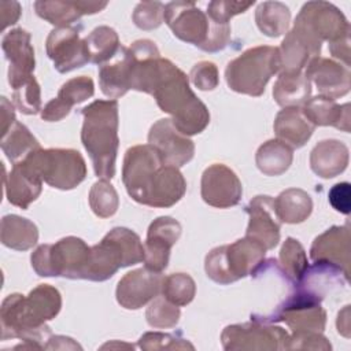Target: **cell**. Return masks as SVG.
Here are the masks:
<instances>
[{"instance_id":"6da1fadb","label":"cell","mask_w":351,"mask_h":351,"mask_svg":"<svg viewBox=\"0 0 351 351\" xmlns=\"http://www.w3.org/2000/svg\"><path fill=\"white\" fill-rule=\"evenodd\" d=\"M122 182L134 202L149 207H171L186 191V181L178 167L165 163L151 144L126 151Z\"/></svg>"},{"instance_id":"7a4b0ae2","label":"cell","mask_w":351,"mask_h":351,"mask_svg":"<svg viewBox=\"0 0 351 351\" xmlns=\"http://www.w3.org/2000/svg\"><path fill=\"white\" fill-rule=\"evenodd\" d=\"M60 307V292L48 284L37 285L27 296L8 295L0 310L1 339L18 337L26 343L22 348H45L44 341L51 337L45 322L55 318Z\"/></svg>"},{"instance_id":"3957f363","label":"cell","mask_w":351,"mask_h":351,"mask_svg":"<svg viewBox=\"0 0 351 351\" xmlns=\"http://www.w3.org/2000/svg\"><path fill=\"white\" fill-rule=\"evenodd\" d=\"M151 95L159 108L171 115L173 125L182 134H199L207 128L210 112L206 104L189 88L185 73L169 59L162 58Z\"/></svg>"},{"instance_id":"277c9868","label":"cell","mask_w":351,"mask_h":351,"mask_svg":"<svg viewBox=\"0 0 351 351\" xmlns=\"http://www.w3.org/2000/svg\"><path fill=\"white\" fill-rule=\"evenodd\" d=\"M81 141L89 154L95 174L104 180L115 176L118 154V101L95 100L82 108Z\"/></svg>"},{"instance_id":"5b68a950","label":"cell","mask_w":351,"mask_h":351,"mask_svg":"<svg viewBox=\"0 0 351 351\" xmlns=\"http://www.w3.org/2000/svg\"><path fill=\"white\" fill-rule=\"evenodd\" d=\"M163 19L176 37L207 52L223 49L230 38L229 23L218 25L213 22L207 14L191 1L166 4Z\"/></svg>"},{"instance_id":"8992f818","label":"cell","mask_w":351,"mask_h":351,"mask_svg":"<svg viewBox=\"0 0 351 351\" xmlns=\"http://www.w3.org/2000/svg\"><path fill=\"white\" fill-rule=\"evenodd\" d=\"M144 261V245L140 237L128 228L111 229L99 244L90 247L85 280L106 281L118 269Z\"/></svg>"},{"instance_id":"52a82bcc","label":"cell","mask_w":351,"mask_h":351,"mask_svg":"<svg viewBox=\"0 0 351 351\" xmlns=\"http://www.w3.org/2000/svg\"><path fill=\"white\" fill-rule=\"evenodd\" d=\"M18 163L49 186L62 191L75 188L86 177L82 155L70 148H38Z\"/></svg>"},{"instance_id":"ba28073f","label":"cell","mask_w":351,"mask_h":351,"mask_svg":"<svg viewBox=\"0 0 351 351\" xmlns=\"http://www.w3.org/2000/svg\"><path fill=\"white\" fill-rule=\"evenodd\" d=\"M280 69L278 48L259 45L230 60L225 70V78L232 90L256 97L265 92L266 84Z\"/></svg>"},{"instance_id":"9c48e42d","label":"cell","mask_w":351,"mask_h":351,"mask_svg":"<svg viewBox=\"0 0 351 351\" xmlns=\"http://www.w3.org/2000/svg\"><path fill=\"white\" fill-rule=\"evenodd\" d=\"M266 248L244 237L232 244L211 250L204 261L207 276L218 284H230L245 276L256 274L262 267Z\"/></svg>"},{"instance_id":"30bf717a","label":"cell","mask_w":351,"mask_h":351,"mask_svg":"<svg viewBox=\"0 0 351 351\" xmlns=\"http://www.w3.org/2000/svg\"><path fill=\"white\" fill-rule=\"evenodd\" d=\"M90 247L81 239L67 236L55 244L38 245L32 256V267L41 277L62 276L66 278L86 277Z\"/></svg>"},{"instance_id":"8fae6325","label":"cell","mask_w":351,"mask_h":351,"mask_svg":"<svg viewBox=\"0 0 351 351\" xmlns=\"http://www.w3.org/2000/svg\"><path fill=\"white\" fill-rule=\"evenodd\" d=\"M289 335L280 326L251 324L229 325L221 335L225 350H288Z\"/></svg>"},{"instance_id":"7c38bea8","label":"cell","mask_w":351,"mask_h":351,"mask_svg":"<svg viewBox=\"0 0 351 351\" xmlns=\"http://www.w3.org/2000/svg\"><path fill=\"white\" fill-rule=\"evenodd\" d=\"M295 23L304 27L321 43H333L350 34V23L344 14L328 1L306 3L298 14Z\"/></svg>"},{"instance_id":"4fadbf2b","label":"cell","mask_w":351,"mask_h":351,"mask_svg":"<svg viewBox=\"0 0 351 351\" xmlns=\"http://www.w3.org/2000/svg\"><path fill=\"white\" fill-rule=\"evenodd\" d=\"M47 55L59 73H69L89 62L85 40L73 26L55 27L47 37Z\"/></svg>"},{"instance_id":"5bb4252c","label":"cell","mask_w":351,"mask_h":351,"mask_svg":"<svg viewBox=\"0 0 351 351\" xmlns=\"http://www.w3.org/2000/svg\"><path fill=\"white\" fill-rule=\"evenodd\" d=\"M202 199L213 207L228 208L239 204L243 186L236 173L222 163L208 166L202 176Z\"/></svg>"},{"instance_id":"9a60e30c","label":"cell","mask_w":351,"mask_h":351,"mask_svg":"<svg viewBox=\"0 0 351 351\" xmlns=\"http://www.w3.org/2000/svg\"><path fill=\"white\" fill-rule=\"evenodd\" d=\"M148 144L158 151L165 163L176 167L186 165L195 155L193 141L178 132L169 118L159 119L151 126Z\"/></svg>"},{"instance_id":"2e32d148","label":"cell","mask_w":351,"mask_h":351,"mask_svg":"<svg viewBox=\"0 0 351 351\" xmlns=\"http://www.w3.org/2000/svg\"><path fill=\"white\" fill-rule=\"evenodd\" d=\"M163 278L162 273L152 271L147 267L132 270L117 285V302L128 310H137L162 292Z\"/></svg>"},{"instance_id":"e0dca14e","label":"cell","mask_w":351,"mask_h":351,"mask_svg":"<svg viewBox=\"0 0 351 351\" xmlns=\"http://www.w3.org/2000/svg\"><path fill=\"white\" fill-rule=\"evenodd\" d=\"M181 236V225L171 217L154 219L147 232L144 243L145 267L162 273L169 263L170 250Z\"/></svg>"},{"instance_id":"ac0fdd59","label":"cell","mask_w":351,"mask_h":351,"mask_svg":"<svg viewBox=\"0 0 351 351\" xmlns=\"http://www.w3.org/2000/svg\"><path fill=\"white\" fill-rule=\"evenodd\" d=\"M30 38V33L16 27L4 34L1 40V48L10 63L8 82L12 89L33 75L36 60Z\"/></svg>"},{"instance_id":"d6986e66","label":"cell","mask_w":351,"mask_h":351,"mask_svg":"<svg viewBox=\"0 0 351 351\" xmlns=\"http://www.w3.org/2000/svg\"><path fill=\"white\" fill-rule=\"evenodd\" d=\"M245 211L250 215L245 237L261 243L266 250L274 248L280 241V219L276 214L274 199L258 195L250 200Z\"/></svg>"},{"instance_id":"ffe728a7","label":"cell","mask_w":351,"mask_h":351,"mask_svg":"<svg viewBox=\"0 0 351 351\" xmlns=\"http://www.w3.org/2000/svg\"><path fill=\"white\" fill-rule=\"evenodd\" d=\"M321 45L322 43L318 38L293 22V27L288 32L278 48L281 62L280 71H302L311 59L319 56Z\"/></svg>"},{"instance_id":"44dd1931","label":"cell","mask_w":351,"mask_h":351,"mask_svg":"<svg viewBox=\"0 0 351 351\" xmlns=\"http://www.w3.org/2000/svg\"><path fill=\"white\" fill-rule=\"evenodd\" d=\"M306 78L314 82L319 95L337 99L350 92L351 74L348 67L328 58H314L308 62Z\"/></svg>"},{"instance_id":"7402d4cb","label":"cell","mask_w":351,"mask_h":351,"mask_svg":"<svg viewBox=\"0 0 351 351\" xmlns=\"http://www.w3.org/2000/svg\"><path fill=\"white\" fill-rule=\"evenodd\" d=\"M314 262L337 267L346 276L350 274V229L348 225L332 226L314 239L310 248Z\"/></svg>"},{"instance_id":"603a6c76","label":"cell","mask_w":351,"mask_h":351,"mask_svg":"<svg viewBox=\"0 0 351 351\" xmlns=\"http://www.w3.org/2000/svg\"><path fill=\"white\" fill-rule=\"evenodd\" d=\"M95 93L93 80L86 75L74 77L66 81L58 96L49 100L41 110V118L47 122H56L63 119L71 111V107L85 101Z\"/></svg>"},{"instance_id":"cb8c5ba5","label":"cell","mask_w":351,"mask_h":351,"mask_svg":"<svg viewBox=\"0 0 351 351\" xmlns=\"http://www.w3.org/2000/svg\"><path fill=\"white\" fill-rule=\"evenodd\" d=\"M130 78L132 56L129 48L121 45L112 60H108L99 67V84L101 92L111 100H115L130 89Z\"/></svg>"},{"instance_id":"d4e9b609","label":"cell","mask_w":351,"mask_h":351,"mask_svg":"<svg viewBox=\"0 0 351 351\" xmlns=\"http://www.w3.org/2000/svg\"><path fill=\"white\" fill-rule=\"evenodd\" d=\"M348 160L347 145L335 138L319 141L310 154V167L322 178H333L343 173L348 166Z\"/></svg>"},{"instance_id":"484cf974","label":"cell","mask_w":351,"mask_h":351,"mask_svg":"<svg viewBox=\"0 0 351 351\" xmlns=\"http://www.w3.org/2000/svg\"><path fill=\"white\" fill-rule=\"evenodd\" d=\"M273 128L277 138L291 148L303 147L315 129L300 107H284L277 114Z\"/></svg>"},{"instance_id":"4316f807","label":"cell","mask_w":351,"mask_h":351,"mask_svg":"<svg viewBox=\"0 0 351 351\" xmlns=\"http://www.w3.org/2000/svg\"><path fill=\"white\" fill-rule=\"evenodd\" d=\"M303 114L314 126H335L350 132V104H337L335 99L315 96L303 104Z\"/></svg>"},{"instance_id":"83f0119b","label":"cell","mask_w":351,"mask_h":351,"mask_svg":"<svg viewBox=\"0 0 351 351\" xmlns=\"http://www.w3.org/2000/svg\"><path fill=\"white\" fill-rule=\"evenodd\" d=\"M43 181L26 171L19 163H14L12 170L5 177V195L11 204L27 208L41 193Z\"/></svg>"},{"instance_id":"f1b7e54d","label":"cell","mask_w":351,"mask_h":351,"mask_svg":"<svg viewBox=\"0 0 351 351\" xmlns=\"http://www.w3.org/2000/svg\"><path fill=\"white\" fill-rule=\"evenodd\" d=\"M311 96V82L302 71L280 73L273 88V97L281 107H300Z\"/></svg>"},{"instance_id":"f546056e","label":"cell","mask_w":351,"mask_h":351,"mask_svg":"<svg viewBox=\"0 0 351 351\" xmlns=\"http://www.w3.org/2000/svg\"><path fill=\"white\" fill-rule=\"evenodd\" d=\"M274 208L280 222L300 223L310 217L313 200L303 189L289 188L274 199Z\"/></svg>"},{"instance_id":"4dcf8cb0","label":"cell","mask_w":351,"mask_h":351,"mask_svg":"<svg viewBox=\"0 0 351 351\" xmlns=\"http://www.w3.org/2000/svg\"><path fill=\"white\" fill-rule=\"evenodd\" d=\"M1 243L12 250L26 251L38 240L37 226L27 218L15 214L4 215L1 219Z\"/></svg>"},{"instance_id":"1f68e13d","label":"cell","mask_w":351,"mask_h":351,"mask_svg":"<svg viewBox=\"0 0 351 351\" xmlns=\"http://www.w3.org/2000/svg\"><path fill=\"white\" fill-rule=\"evenodd\" d=\"M293 152L289 145L278 138L263 143L255 155L258 169L266 176H280L285 173L292 163Z\"/></svg>"},{"instance_id":"d6a6232c","label":"cell","mask_w":351,"mask_h":351,"mask_svg":"<svg viewBox=\"0 0 351 351\" xmlns=\"http://www.w3.org/2000/svg\"><path fill=\"white\" fill-rule=\"evenodd\" d=\"M255 21L258 29L269 36L278 37L287 33L291 21L289 8L280 1L261 3L255 11Z\"/></svg>"},{"instance_id":"836d02e7","label":"cell","mask_w":351,"mask_h":351,"mask_svg":"<svg viewBox=\"0 0 351 351\" xmlns=\"http://www.w3.org/2000/svg\"><path fill=\"white\" fill-rule=\"evenodd\" d=\"M84 40L89 53V62L96 64H103L111 60L121 48L117 32L108 26L93 29Z\"/></svg>"},{"instance_id":"e575fe53","label":"cell","mask_w":351,"mask_h":351,"mask_svg":"<svg viewBox=\"0 0 351 351\" xmlns=\"http://www.w3.org/2000/svg\"><path fill=\"white\" fill-rule=\"evenodd\" d=\"M38 148L41 147L37 138L23 123L18 121L1 137V149L12 163L21 162L30 152Z\"/></svg>"},{"instance_id":"d590c367","label":"cell","mask_w":351,"mask_h":351,"mask_svg":"<svg viewBox=\"0 0 351 351\" xmlns=\"http://www.w3.org/2000/svg\"><path fill=\"white\" fill-rule=\"evenodd\" d=\"M34 10L37 15L56 27L69 26L78 21L84 12L80 1H36Z\"/></svg>"},{"instance_id":"8d00e7d4","label":"cell","mask_w":351,"mask_h":351,"mask_svg":"<svg viewBox=\"0 0 351 351\" xmlns=\"http://www.w3.org/2000/svg\"><path fill=\"white\" fill-rule=\"evenodd\" d=\"M281 270L292 282L298 284L308 269V261L303 245L292 237H288L280 250Z\"/></svg>"},{"instance_id":"74e56055","label":"cell","mask_w":351,"mask_h":351,"mask_svg":"<svg viewBox=\"0 0 351 351\" xmlns=\"http://www.w3.org/2000/svg\"><path fill=\"white\" fill-rule=\"evenodd\" d=\"M196 293V284L186 273H173L163 278L162 295L177 306L189 304Z\"/></svg>"},{"instance_id":"f35d334b","label":"cell","mask_w":351,"mask_h":351,"mask_svg":"<svg viewBox=\"0 0 351 351\" xmlns=\"http://www.w3.org/2000/svg\"><path fill=\"white\" fill-rule=\"evenodd\" d=\"M89 206L100 218H108L117 213L119 199L115 188L108 180L101 178L92 185L89 191Z\"/></svg>"},{"instance_id":"ab89813d","label":"cell","mask_w":351,"mask_h":351,"mask_svg":"<svg viewBox=\"0 0 351 351\" xmlns=\"http://www.w3.org/2000/svg\"><path fill=\"white\" fill-rule=\"evenodd\" d=\"M180 315H181L180 307L169 302L165 296H156L155 299H152L145 313L148 325L156 329H166V328L176 326L180 319Z\"/></svg>"},{"instance_id":"60d3db41","label":"cell","mask_w":351,"mask_h":351,"mask_svg":"<svg viewBox=\"0 0 351 351\" xmlns=\"http://www.w3.org/2000/svg\"><path fill=\"white\" fill-rule=\"evenodd\" d=\"M12 99L22 114L34 115L41 111V90L34 75L14 88Z\"/></svg>"},{"instance_id":"b9f144b4","label":"cell","mask_w":351,"mask_h":351,"mask_svg":"<svg viewBox=\"0 0 351 351\" xmlns=\"http://www.w3.org/2000/svg\"><path fill=\"white\" fill-rule=\"evenodd\" d=\"M165 5L160 1L138 3L133 12V22L143 30H152L160 26L163 21Z\"/></svg>"},{"instance_id":"7bdbcfd3","label":"cell","mask_w":351,"mask_h":351,"mask_svg":"<svg viewBox=\"0 0 351 351\" xmlns=\"http://www.w3.org/2000/svg\"><path fill=\"white\" fill-rule=\"evenodd\" d=\"M138 347L141 350H193L195 347L184 340V339H177L173 335L169 333H160V332H147L144 333L140 340H138Z\"/></svg>"},{"instance_id":"ee69618b","label":"cell","mask_w":351,"mask_h":351,"mask_svg":"<svg viewBox=\"0 0 351 351\" xmlns=\"http://www.w3.org/2000/svg\"><path fill=\"white\" fill-rule=\"evenodd\" d=\"M255 1H211L207 5V16L218 23V25H228L229 19L237 14L245 12L250 7H252Z\"/></svg>"},{"instance_id":"f6af8a7d","label":"cell","mask_w":351,"mask_h":351,"mask_svg":"<svg viewBox=\"0 0 351 351\" xmlns=\"http://www.w3.org/2000/svg\"><path fill=\"white\" fill-rule=\"evenodd\" d=\"M191 81L200 90H213L219 84L218 69L213 62L203 60L196 63L191 70Z\"/></svg>"},{"instance_id":"bcb514c9","label":"cell","mask_w":351,"mask_h":351,"mask_svg":"<svg viewBox=\"0 0 351 351\" xmlns=\"http://www.w3.org/2000/svg\"><path fill=\"white\" fill-rule=\"evenodd\" d=\"M330 350L332 346L319 332H293L288 339V350Z\"/></svg>"},{"instance_id":"7dc6e473","label":"cell","mask_w":351,"mask_h":351,"mask_svg":"<svg viewBox=\"0 0 351 351\" xmlns=\"http://www.w3.org/2000/svg\"><path fill=\"white\" fill-rule=\"evenodd\" d=\"M350 184L348 182H339L336 185L332 186V189L329 191V203L332 204V207L341 213V214H350Z\"/></svg>"},{"instance_id":"c3c4849f","label":"cell","mask_w":351,"mask_h":351,"mask_svg":"<svg viewBox=\"0 0 351 351\" xmlns=\"http://www.w3.org/2000/svg\"><path fill=\"white\" fill-rule=\"evenodd\" d=\"M0 16H1V30L7 26L16 23L21 16V5L16 1H1L0 3Z\"/></svg>"},{"instance_id":"681fc988","label":"cell","mask_w":351,"mask_h":351,"mask_svg":"<svg viewBox=\"0 0 351 351\" xmlns=\"http://www.w3.org/2000/svg\"><path fill=\"white\" fill-rule=\"evenodd\" d=\"M329 52L333 58L340 59L346 67H350V34L329 43Z\"/></svg>"},{"instance_id":"f907efd6","label":"cell","mask_w":351,"mask_h":351,"mask_svg":"<svg viewBox=\"0 0 351 351\" xmlns=\"http://www.w3.org/2000/svg\"><path fill=\"white\" fill-rule=\"evenodd\" d=\"M16 122L15 112L12 104L7 100V97H1V137L12 128Z\"/></svg>"},{"instance_id":"816d5d0a","label":"cell","mask_w":351,"mask_h":351,"mask_svg":"<svg viewBox=\"0 0 351 351\" xmlns=\"http://www.w3.org/2000/svg\"><path fill=\"white\" fill-rule=\"evenodd\" d=\"M337 332L344 337H350V306H346L337 314Z\"/></svg>"}]
</instances>
